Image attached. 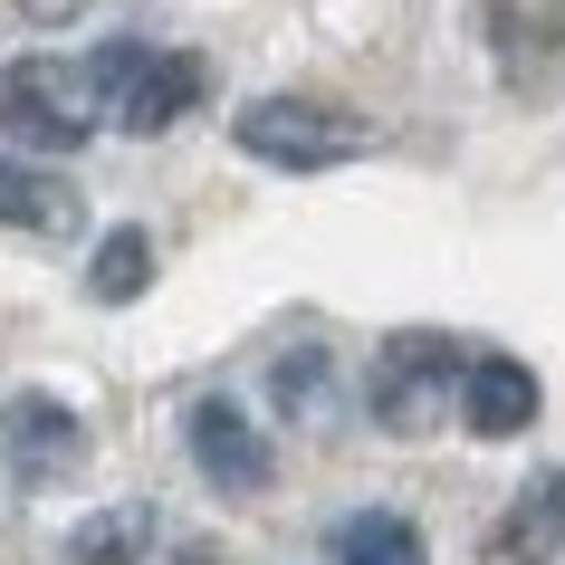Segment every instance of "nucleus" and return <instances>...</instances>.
<instances>
[{
  "label": "nucleus",
  "mask_w": 565,
  "mask_h": 565,
  "mask_svg": "<svg viewBox=\"0 0 565 565\" xmlns=\"http://www.w3.org/2000/svg\"><path fill=\"white\" fill-rule=\"evenodd\" d=\"M317 393H327V355L307 345V355L278 364V403H288V413H317Z\"/></svg>",
  "instance_id": "13"
},
{
  "label": "nucleus",
  "mask_w": 565,
  "mask_h": 565,
  "mask_svg": "<svg viewBox=\"0 0 565 565\" xmlns=\"http://www.w3.org/2000/svg\"><path fill=\"white\" fill-rule=\"evenodd\" d=\"M145 546H153V508L145 499L96 508V518L67 527V565H145Z\"/></svg>",
  "instance_id": "10"
},
{
  "label": "nucleus",
  "mask_w": 565,
  "mask_h": 565,
  "mask_svg": "<svg viewBox=\"0 0 565 565\" xmlns=\"http://www.w3.org/2000/svg\"><path fill=\"white\" fill-rule=\"evenodd\" d=\"M30 20H77V10H96V0H20Z\"/></svg>",
  "instance_id": "14"
},
{
  "label": "nucleus",
  "mask_w": 565,
  "mask_h": 565,
  "mask_svg": "<svg viewBox=\"0 0 565 565\" xmlns=\"http://www.w3.org/2000/svg\"><path fill=\"white\" fill-rule=\"evenodd\" d=\"M231 145L249 163H278V173H335V163H355L374 145V125L327 106V96H249L231 116Z\"/></svg>",
  "instance_id": "2"
},
{
  "label": "nucleus",
  "mask_w": 565,
  "mask_h": 565,
  "mask_svg": "<svg viewBox=\"0 0 565 565\" xmlns=\"http://www.w3.org/2000/svg\"><path fill=\"white\" fill-rule=\"evenodd\" d=\"M77 460H87V422L58 393H10L0 403V470L20 489H58V479H77Z\"/></svg>",
  "instance_id": "5"
},
{
  "label": "nucleus",
  "mask_w": 565,
  "mask_h": 565,
  "mask_svg": "<svg viewBox=\"0 0 565 565\" xmlns=\"http://www.w3.org/2000/svg\"><path fill=\"white\" fill-rule=\"evenodd\" d=\"M182 441H192V460H202V479L221 489V499H259L268 489V441H259V422L239 413V403L202 393L192 422H182Z\"/></svg>",
  "instance_id": "6"
},
{
  "label": "nucleus",
  "mask_w": 565,
  "mask_h": 565,
  "mask_svg": "<svg viewBox=\"0 0 565 565\" xmlns=\"http://www.w3.org/2000/svg\"><path fill=\"white\" fill-rule=\"evenodd\" d=\"M153 288V239L145 231H106L96 239V259H87V298L96 307H125V298H145Z\"/></svg>",
  "instance_id": "11"
},
{
  "label": "nucleus",
  "mask_w": 565,
  "mask_h": 565,
  "mask_svg": "<svg viewBox=\"0 0 565 565\" xmlns=\"http://www.w3.org/2000/svg\"><path fill=\"white\" fill-rule=\"evenodd\" d=\"M460 364H470V345H450V335H393L384 355H374V374H364V413L413 441V431H431L450 413Z\"/></svg>",
  "instance_id": "4"
},
{
  "label": "nucleus",
  "mask_w": 565,
  "mask_h": 565,
  "mask_svg": "<svg viewBox=\"0 0 565 565\" xmlns=\"http://www.w3.org/2000/svg\"><path fill=\"white\" fill-rule=\"evenodd\" d=\"M450 403H460V422H470L479 441H518V431L536 422V403H546V393H536V374H527L518 355H470Z\"/></svg>",
  "instance_id": "7"
},
{
  "label": "nucleus",
  "mask_w": 565,
  "mask_h": 565,
  "mask_svg": "<svg viewBox=\"0 0 565 565\" xmlns=\"http://www.w3.org/2000/svg\"><path fill=\"white\" fill-rule=\"evenodd\" d=\"M335 565H431V556H422L413 518L364 508V518H345V527H335Z\"/></svg>",
  "instance_id": "12"
},
{
  "label": "nucleus",
  "mask_w": 565,
  "mask_h": 565,
  "mask_svg": "<svg viewBox=\"0 0 565 565\" xmlns=\"http://www.w3.org/2000/svg\"><path fill=\"white\" fill-rule=\"evenodd\" d=\"M106 125V87L87 58H10L0 67V135L30 153H77Z\"/></svg>",
  "instance_id": "1"
},
{
  "label": "nucleus",
  "mask_w": 565,
  "mask_h": 565,
  "mask_svg": "<svg viewBox=\"0 0 565 565\" xmlns=\"http://www.w3.org/2000/svg\"><path fill=\"white\" fill-rule=\"evenodd\" d=\"M173 565H221V556H211V546H182V556Z\"/></svg>",
  "instance_id": "15"
},
{
  "label": "nucleus",
  "mask_w": 565,
  "mask_h": 565,
  "mask_svg": "<svg viewBox=\"0 0 565 565\" xmlns=\"http://www.w3.org/2000/svg\"><path fill=\"white\" fill-rule=\"evenodd\" d=\"M499 556L508 565H556L565 556V470H536L518 489V508H508V527H499Z\"/></svg>",
  "instance_id": "9"
},
{
  "label": "nucleus",
  "mask_w": 565,
  "mask_h": 565,
  "mask_svg": "<svg viewBox=\"0 0 565 565\" xmlns=\"http://www.w3.org/2000/svg\"><path fill=\"white\" fill-rule=\"evenodd\" d=\"M87 67H96V87H106V125H125V135L182 125L202 106V87H211V67L192 58V49H145V39H106Z\"/></svg>",
  "instance_id": "3"
},
{
  "label": "nucleus",
  "mask_w": 565,
  "mask_h": 565,
  "mask_svg": "<svg viewBox=\"0 0 565 565\" xmlns=\"http://www.w3.org/2000/svg\"><path fill=\"white\" fill-rule=\"evenodd\" d=\"M87 202H77V182L49 173V163H20V153H0V231H30V239H77Z\"/></svg>",
  "instance_id": "8"
}]
</instances>
